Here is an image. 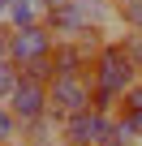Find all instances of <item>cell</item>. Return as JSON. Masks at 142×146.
Returning a JSON list of instances; mask_svg holds the SVG:
<instances>
[{
	"mask_svg": "<svg viewBox=\"0 0 142 146\" xmlns=\"http://www.w3.org/2000/svg\"><path fill=\"white\" fill-rule=\"evenodd\" d=\"M138 142H142V137H138V129H133V125H129V120L116 112V116H112V125H108L103 146H138Z\"/></svg>",
	"mask_w": 142,
	"mask_h": 146,
	"instance_id": "obj_7",
	"label": "cell"
},
{
	"mask_svg": "<svg viewBox=\"0 0 142 146\" xmlns=\"http://www.w3.org/2000/svg\"><path fill=\"white\" fill-rule=\"evenodd\" d=\"M17 82H22V64L5 60V64H0V103H5V99L17 90Z\"/></svg>",
	"mask_w": 142,
	"mask_h": 146,
	"instance_id": "obj_10",
	"label": "cell"
},
{
	"mask_svg": "<svg viewBox=\"0 0 142 146\" xmlns=\"http://www.w3.org/2000/svg\"><path fill=\"white\" fill-rule=\"evenodd\" d=\"M9 103V112L22 120V125H35V120H43V116H52V99H47V82H39V78H26L22 73V82H17V90L5 99Z\"/></svg>",
	"mask_w": 142,
	"mask_h": 146,
	"instance_id": "obj_5",
	"label": "cell"
},
{
	"mask_svg": "<svg viewBox=\"0 0 142 146\" xmlns=\"http://www.w3.org/2000/svg\"><path fill=\"white\" fill-rule=\"evenodd\" d=\"M121 112H125V116L142 112V78H138V82H133V86H129V90L121 95Z\"/></svg>",
	"mask_w": 142,
	"mask_h": 146,
	"instance_id": "obj_12",
	"label": "cell"
},
{
	"mask_svg": "<svg viewBox=\"0 0 142 146\" xmlns=\"http://www.w3.org/2000/svg\"><path fill=\"white\" fill-rule=\"evenodd\" d=\"M52 47H56V35H52L47 22H39V26H22V30L9 26V60H13V64L26 69V64L52 56Z\"/></svg>",
	"mask_w": 142,
	"mask_h": 146,
	"instance_id": "obj_3",
	"label": "cell"
},
{
	"mask_svg": "<svg viewBox=\"0 0 142 146\" xmlns=\"http://www.w3.org/2000/svg\"><path fill=\"white\" fill-rule=\"evenodd\" d=\"M22 142V120L9 112V103H0V146H17Z\"/></svg>",
	"mask_w": 142,
	"mask_h": 146,
	"instance_id": "obj_8",
	"label": "cell"
},
{
	"mask_svg": "<svg viewBox=\"0 0 142 146\" xmlns=\"http://www.w3.org/2000/svg\"><path fill=\"white\" fill-rule=\"evenodd\" d=\"M121 39V47H125V56L138 64V73H142V30H121L116 35Z\"/></svg>",
	"mask_w": 142,
	"mask_h": 146,
	"instance_id": "obj_11",
	"label": "cell"
},
{
	"mask_svg": "<svg viewBox=\"0 0 142 146\" xmlns=\"http://www.w3.org/2000/svg\"><path fill=\"white\" fill-rule=\"evenodd\" d=\"M91 86H95V108L99 112H121V95L142 78L138 73V64L125 56V47H121V39H108L103 47H99V56L91 60Z\"/></svg>",
	"mask_w": 142,
	"mask_h": 146,
	"instance_id": "obj_1",
	"label": "cell"
},
{
	"mask_svg": "<svg viewBox=\"0 0 142 146\" xmlns=\"http://www.w3.org/2000/svg\"><path fill=\"white\" fill-rule=\"evenodd\" d=\"M108 125H112V112L86 108V112H78V116L60 120V142H65V146H103Z\"/></svg>",
	"mask_w": 142,
	"mask_h": 146,
	"instance_id": "obj_4",
	"label": "cell"
},
{
	"mask_svg": "<svg viewBox=\"0 0 142 146\" xmlns=\"http://www.w3.org/2000/svg\"><path fill=\"white\" fill-rule=\"evenodd\" d=\"M47 99H52V116L69 120V116L95 108V86H91L86 73H60V78L47 82Z\"/></svg>",
	"mask_w": 142,
	"mask_h": 146,
	"instance_id": "obj_2",
	"label": "cell"
},
{
	"mask_svg": "<svg viewBox=\"0 0 142 146\" xmlns=\"http://www.w3.org/2000/svg\"><path fill=\"white\" fill-rule=\"evenodd\" d=\"M39 146H65V142H60V137H52V142H39Z\"/></svg>",
	"mask_w": 142,
	"mask_h": 146,
	"instance_id": "obj_14",
	"label": "cell"
},
{
	"mask_svg": "<svg viewBox=\"0 0 142 146\" xmlns=\"http://www.w3.org/2000/svg\"><path fill=\"white\" fill-rule=\"evenodd\" d=\"M91 60H95V52L82 39H56V47H52L56 78H60V73H91Z\"/></svg>",
	"mask_w": 142,
	"mask_h": 146,
	"instance_id": "obj_6",
	"label": "cell"
},
{
	"mask_svg": "<svg viewBox=\"0 0 142 146\" xmlns=\"http://www.w3.org/2000/svg\"><path fill=\"white\" fill-rule=\"evenodd\" d=\"M9 9H13V0H0V26H9Z\"/></svg>",
	"mask_w": 142,
	"mask_h": 146,
	"instance_id": "obj_13",
	"label": "cell"
},
{
	"mask_svg": "<svg viewBox=\"0 0 142 146\" xmlns=\"http://www.w3.org/2000/svg\"><path fill=\"white\" fill-rule=\"evenodd\" d=\"M116 22L121 30H142V0H116Z\"/></svg>",
	"mask_w": 142,
	"mask_h": 146,
	"instance_id": "obj_9",
	"label": "cell"
}]
</instances>
